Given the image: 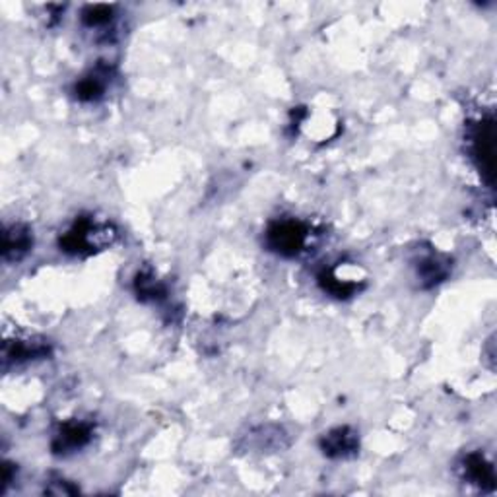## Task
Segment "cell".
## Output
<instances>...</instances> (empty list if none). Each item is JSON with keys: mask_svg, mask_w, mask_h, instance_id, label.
<instances>
[{"mask_svg": "<svg viewBox=\"0 0 497 497\" xmlns=\"http://www.w3.org/2000/svg\"><path fill=\"white\" fill-rule=\"evenodd\" d=\"M321 451L329 459H348L354 457L359 449V437L352 427L342 425L334 427L321 437Z\"/></svg>", "mask_w": 497, "mask_h": 497, "instance_id": "8992f818", "label": "cell"}, {"mask_svg": "<svg viewBox=\"0 0 497 497\" xmlns=\"http://www.w3.org/2000/svg\"><path fill=\"white\" fill-rule=\"evenodd\" d=\"M14 474H16V468L13 465H8V462H4V467H3V492L8 488V484L14 480Z\"/></svg>", "mask_w": 497, "mask_h": 497, "instance_id": "5bb4252c", "label": "cell"}, {"mask_svg": "<svg viewBox=\"0 0 497 497\" xmlns=\"http://www.w3.org/2000/svg\"><path fill=\"white\" fill-rule=\"evenodd\" d=\"M51 346L41 338H16V341H6L3 348L4 367L10 364L20 366L29 359H39L49 356Z\"/></svg>", "mask_w": 497, "mask_h": 497, "instance_id": "5b68a950", "label": "cell"}, {"mask_svg": "<svg viewBox=\"0 0 497 497\" xmlns=\"http://www.w3.org/2000/svg\"><path fill=\"white\" fill-rule=\"evenodd\" d=\"M94 435V425L84 420H71L64 422L59 432L55 434L51 449L55 455H72L76 451L84 449Z\"/></svg>", "mask_w": 497, "mask_h": 497, "instance_id": "277c9868", "label": "cell"}, {"mask_svg": "<svg viewBox=\"0 0 497 497\" xmlns=\"http://www.w3.org/2000/svg\"><path fill=\"white\" fill-rule=\"evenodd\" d=\"M416 274L424 288H434L451 274V261L439 253H427L416 263Z\"/></svg>", "mask_w": 497, "mask_h": 497, "instance_id": "9c48e42d", "label": "cell"}, {"mask_svg": "<svg viewBox=\"0 0 497 497\" xmlns=\"http://www.w3.org/2000/svg\"><path fill=\"white\" fill-rule=\"evenodd\" d=\"M319 284L326 293H331V296L336 299L352 298L356 291H359V280L341 276L338 274L336 266L323 270L319 274Z\"/></svg>", "mask_w": 497, "mask_h": 497, "instance_id": "30bf717a", "label": "cell"}, {"mask_svg": "<svg viewBox=\"0 0 497 497\" xmlns=\"http://www.w3.org/2000/svg\"><path fill=\"white\" fill-rule=\"evenodd\" d=\"M493 121L484 119L470 132V152L485 181L493 183Z\"/></svg>", "mask_w": 497, "mask_h": 497, "instance_id": "3957f363", "label": "cell"}, {"mask_svg": "<svg viewBox=\"0 0 497 497\" xmlns=\"http://www.w3.org/2000/svg\"><path fill=\"white\" fill-rule=\"evenodd\" d=\"M115 230L109 223H97L92 218H78L72 228L61 235V251L69 255H92L115 241Z\"/></svg>", "mask_w": 497, "mask_h": 497, "instance_id": "6da1fadb", "label": "cell"}, {"mask_svg": "<svg viewBox=\"0 0 497 497\" xmlns=\"http://www.w3.org/2000/svg\"><path fill=\"white\" fill-rule=\"evenodd\" d=\"M113 18H115V16H113V6H107V4L86 6L84 13H82V21L88 28L107 26Z\"/></svg>", "mask_w": 497, "mask_h": 497, "instance_id": "4fadbf2b", "label": "cell"}, {"mask_svg": "<svg viewBox=\"0 0 497 497\" xmlns=\"http://www.w3.org/2000/svg\"><path fill=\"white\" fill-rule=\"evenodd\" d=\"M460 476L465 482L478 485L480 490L495 488V472L493 465L482 453H470L460 460Z\"/></svg>", "mask_w": 497, "mask_h": 497, "instance_id": "52a82bcc", "label": "cell"}, {"mask_svg": "<svg viewBox=\"0 0 497 497\" xmlns=\"http://www.w3.org/2000/svg\"><path fill=\"white\" fill-rule=\"evenodd\" d=\"M107 88V72L105 71H92L89 74L82 76L74 86V96L80 101H97L104 97Z\"/></svg>", "mask_w": 497, "mask_h": 497, "instance_id": "8fae6325", "label": "cell"}, {"mask_svg": "<svg viewBox=\"0 0 497 497\" xmlns=\"http://www.w3.org/2000/svg\"><path fill=\"white\" fill-rule=\"evenodd\" d=\"M309 240H311L309 225L296 218L276 220L268 225V230L265 233V243L268 247V251H273L284 258L299 257L303 251H307Z\"/></svg>", "mask_w": 497, "mask_h": 497, "instance_id": "7a4b0ae2", "label": "cell"}, {"mask_svg": "<svg viewBox=\"0 0 497 497\" xmlns=\"http://www.w3.org/2000/svg\"><path fill=\"white\" fill-rule=\"evenodd\" d=\"M33 247L31 230L24 223L6 225L3 233V258L6 263H18Z\"/></svg>", "mask_w": 497, "mask_h": 497, "instance_id": "ba28073f", "label": "cell"}, {"mask_svg": "<svg viewBox=\"0 0 497 497\" xmlns=\"http://www.w3.org/2000/svg\"><path fill=\"white\" fill-rule=\"evenodd\" d=\"M134 290L140 301H157L165 296V286L152 273H139Z\"/></svg>", "mask_w": 497, "mask_h": 497, "instance_id": "7c38bea8", "label": "cell"}]
</instances>
